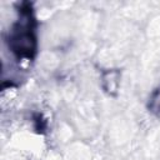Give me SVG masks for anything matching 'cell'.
Wrapping results in <instances>:
<instances>
[{
    "label": "cell",
    "mask_w": 160,
    "mask_h": 160,
    "mask_svg": "<svg viewBox=\"0 0 160 160\" xmlns=\"http://www.w3.org/2000/svg\"><path fill=\"white\" fill-rule=\"evenodd\" d=\"M9 48L19 59H32L36 52L34 16L29 4H22L19 19L9 34Z\"/></svg>",
    "instance_id": "1"
},
{
    "label": "cell",
    "mask_w": 160,
    "mask_h": 160,
    "mask_svg": "<svg viewBox=\"0 0 160 160\" xmlns=\"http://www.w3.org/2000/svg\"><path fill=\"white\" fill-rule=\"evenodd\" d=\"M119 80H120V74L116 70H108L102 75V84L104 89L109 94H115L119 86Z\"/></svg>",
    "instance_id": "2"
},
{
    "label": "cell",
    "mask_w": 160,
    "mask_h": 160,
    "mask_svg": "<svg viewBox=\"0 0 160 160\" xmlns=\"http://www.w3.org/2000/svg\"><path fill=\"white\" fill-rule=\"evenodd\" d=\"M149 109L160 116V86L154 91L150 99V102H149Z\"/></svg>",
    "instance_id": "3"
}]
</instances>
